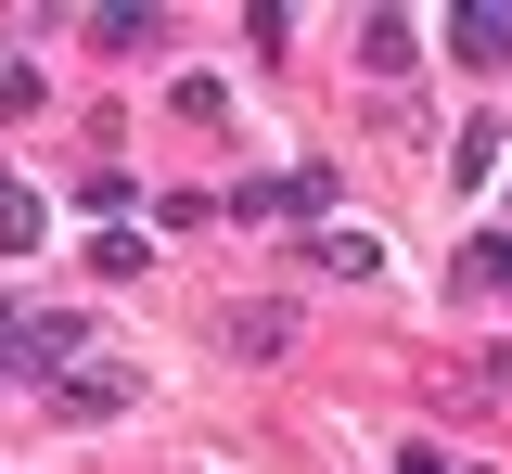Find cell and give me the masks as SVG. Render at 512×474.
I'll list each match as a JSON object with an SVG mask.
<instances>
[{
  "instance_id": "1",
  "label": "cell",
  "mask_w": 512,
  "mask_h": 474,
  "mask_svg": "<svg viewBox=\"0 0 512 474\" xmlns=\"http://www.w3.org/2000/svg\"><path fill=\"white\" fill-rule=\"evenodd\" d=\"M77 359V308H0V372H64Z\"/></svg>"
},
{
  "instance_id": "2",
  "label": "cell",
  "mask_w": 512,
  "mask_h": 474,
  "mask_svg": "<svg viewBox=\"0 0 512 474\" xmlns=\"http://www.w3.org/2000/svg\"><path fill=\"white\" fill-rule=\"evenodd\" d=\"M448 52H461V65H500V77H512V13H500V0H461V13H448Z\"/></svg>"
},
{
  "instance_id": "3",
  "label": "cell",
  "mask_w": 512,
  "mask_h": 474,
  "mask_svg": "<svg viewBox=\"0 0 512 474\" xmlns=\"http://www.w3.org/2000/svg\"><path fill=\"white\" fill-rule=\"evenodd\" d=\"M256 205H269V218H320V205H333V167H295V180H269Z\"/></svg>"
},
{
  "instance_id": "4",
  "label": "cell",
  "mask_w": 512,
  "mask_h": 474,
  "mask_svg": "<svg viewBox=\"0 0 512 474\" xmlns=\"http://www.w3.org/2000/svg\"><path fill=\"white\" fill-rule=\"evenodd\" d=\"M128 398H141V385H128L116 359H103V372H77V385H64V410H77V423H90V410H128Z\"/></svg>"
},
{
  "instance_id": "5",
  "label": "cell",
  "mask_w": 512,
  "mask_h": 474,
  "mask_svg": "<svg viewBox=\"0 0 512 474\" xmlns=\"http://www.w3.org/2000/svg\"><path fill=\"white\" fill-rule=\"evenodd\" d=\"M26 244H39V193H26V180H0V257H26Z\"/></svg>"
},
{
  "instance_id": "6",
  "label": "cell",
  "mask_w": 512,
  "mask_h": 474,
  "mask_svg": "<svg viewBox=\"0 0 512 474\" xmlns=\"http://www.w3.org/2000/svg\"><path fill=\"white\" fill-rule=\"evenodd\" d=\"M231 346H256V359H282V346H295V321H282V308H231Z\"/></svg>"
},
{
  "instance_id": "7",
  "label": "cell",
  "mask_w": 512,
  "mask_h": 474,
  "mask_svg": "<svg viewBox=\"0 0 512 474\" xmlns=\"http://www.w3.org/2000/svg\"><path fill=\"white\" fill-rule=\"evenodd\" d=\"M103 52H167V13H103Z\"/></svg>"
},
{
  "instance_id": "8",
  "label": "cell",
  "mask_w": 512,
  "mask_h": 474,
  "mask_svg": "<svg viewBox=\"0 0 512 474\" xmlns=\"http://www.w3.org/2000/svg\"><path fill=\"white\" fill-rule=\"evenodd\" d=\"M359 52H372V77H397V65H410V26H397V13H372V26H359Z\"/></svg>"
},
{
  "instance_id": "9",
  "label": "cell",
  "mask_w": 512,
  "mask_h": 474,
  "mask_svg": "<svg viewBox=\"0 0 512 474\" xmlns=\"http://www.w3.org/2000/svg\"><path fill=\"white\" fill-rule=\"evenodd\" d=\"M77 205H90V231H103V218L128 205V167H77Z\"/></svg>"
},
{
  "instance_id": "10",
  "label": "cell",
  "mask_w": 512,
  "mask_h": 474,
  "mask_svg": "<svg viewBox=\"0 0 512 474\" xmlns=\"http://www.w3.org/2000/svg\"><path fill=\"white\" fill-rule=\"evenodd\" d=\"M461 282H487V295H500V282H512V231H487V244L461 257Z\"/></svg>"
},
{
  "instance_id": "11",
  "label": "cell",
  "mask_w": 512,
  "mask_h": 474,
  "mask_svg": "<svg viewBox=\"0 0 512 474\" xmlns=\"http://www.w3.org/2000/svg\"><path fill=\"white\" fill-rule=\"evenodd\" d=\"M397 474H448V462H436V449H397Z\"/></svg>"
}]
</instances>
